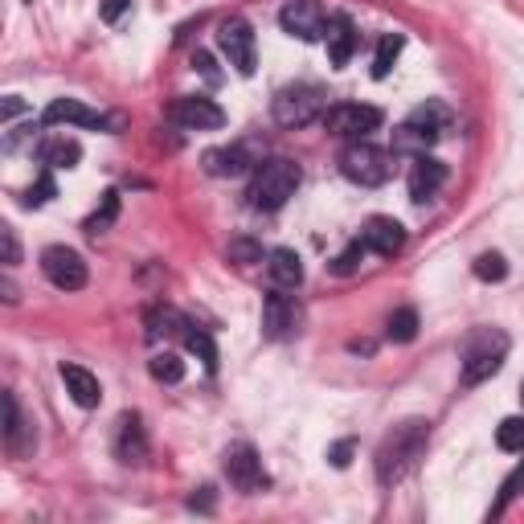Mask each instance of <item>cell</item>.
<instances>
[{
	"label": "cell",
	"instance_id": "cell-12",
	"mask_svg": "<svg viewBox=\"0 0 524 524\" xmlns=\"http://www.w3.org/2000/svg\"><path fill=\"white\" fill-rule=\"evenodd\" d=\"M262 332L271 340H287L299 332V303L283 295V287L267 291V299H262Z\"/></svg>",
	"mask_w": 524,
	"mask_h": 524
},
{
	"label": "cell",
	"instance_id": "cell-13",
	"mask_svg": "<svg viewBox=\"0 0 524 524\" xmlns=\"http://www.w3.org/2000/svg\"><path fill=\"white\" fill-rule=\"evenodd\" d=\"M115 459L127 467H140L148 459V430L136 410L119 414V422H115Z\"/></svg>",
	"mask_w": 524,
	"mask_h": 524
},
{
	"label": "cell",
	"instance_id": "cell-41",
	"mask_svg": "<svg viewBox=\"0 0 524 524\" xmlns=\"http://www.w3.org/2000/svg\"><path fill=\"white\" fill-rule=\"evenodd\" d=\"M189 508H193V512H213V488L201 484V488L189 496Z\"/></svg>",
	"mask_w": 524,
	"mask_h": 524
},
{
	"label": "cell",
	"instance_id": "cell-5",
	"mask_svg": "<svg viewBox=\"0 0 524 524\" xmlns=\"http://www.w3.org/2000/svg\"><path fill=\"white\" fill-rule=\"evenodd\" d=\"M340 172L361 189H377L393 177V152H385L369 140H353L340 152Z\"/></svg>",
	"mask_w": 524,
	"mask_h": 524
},
{
	"label": "cell",
	"instance_id": "cell-21",
	"mask_svg": "<svg viewBox=\"0 0 524 524\" xmlns=\"http://www.w3.org/2000/svg\"><path fill=\"white\" fill-rule=\"evenodd\" d=\"M250 168H254V160L246 156V148H213V152H205L209 177H246Z\"/></svg>",
	"mask_w": 524,
	"mask_h": 524
},
{
	"label": "cell",
	"instance_id": "cell-31",
	"mask_svg": "<svg viewBox=\"0 0 524 524\" xmlns=\"http://www.w3.org/2000/svg\"><path fill=\"white\" fill-rule=\"evenodd\" d=\"M410 119L422 123V127H430V131H439V136H443V127L451 123V111H447L439 99H426V103H418V107L410 111Z\"/></svg>",
	"mask_w": 524,
	"mask_h": 524
},
{
	"label": "cell",
	"instance_id": "cell-43",
	"mask_svg": "<svg viewBox=\"0 0 524 524\" xmlns=\"http://www.w3.org/2000/svg\"><path fill=\"white\" fill-rule=\"evenodd\" d=\"M520 402H524V381H520Z\"/></svg>",
	"mask_w": 524,
	"mask_h": 524
},
{
	"label": "cell",
	"instance_id": "cell-16",
	"mask_svg": "<svg viewBox=\"0 0 524 524\" xmlns=\"http://www.w3.org/2000/svg\"><path fill=\"white\" fill-rule=\"evenodd\" d=\"M443 181H447V164L443 160H434V156H414V164H410V197L414 201H430L434 193L443 189Z\"/></svg>",
	"mask_w": 524,
	"mask_h": 524
},
{
	"label": "cell",
	"instance_id": "cell-18",
	"mask_svg": "<svg viewBox=\"0 0 524 524\" xmlns=\"http://www.w3.org/2000/svg\"><path fill=\"white\" fill-rule=\"evenodd\" d=\"M58 373H62V385H66V393L74 398V406L95 410V406L103 402V385H99V377H95L91 369H82V365H62Z\"/></svg>",
	"mask_w": 524,
	"mask_h": 524
},
{
	"label": "cell",
	"instance_id": "cell-32",
	"mask_svg": "<svg viewBox=\"0 0 524 524\" xmlns=\"http://www.w3.org/2000/svg\"><path fill=\"white\" fill-rule=\"evenodd\" d=\"M496 447L512 451V455H524V418H504L496 426Z\"/></svg>",
	"mask_w": 524,
	"mask_h": 524
},
{
	"label": "cell",
	"instance_id": "cell-1",
	"mask_svg": "<svg viewBox=\"0 0 524 524\" xmlns=\"http://www.w3.org/2000/svg\"><path fill=\"white\" fill-rule=\"evenodd\" d=\"M426 443H430V422L426 418H406L393 430H385V439L377 443V455H373V471H377V484L381 488H393L418 467V459L426 455Z\"/></svg>",
	"mask_w": 524,
	"mask_h": 524
},
{
	"label": "cell",
	"instance_id": "cell-22",
	"mask_svg": "<svg viewBox=\"0 0 524 524\" xmlns=\"http://www.w3.org/2000/svg\"><path fill=\"white\" fill-rule=\"evenodd\" d=\"M434 140H439V131H430L422 123L406 119L398 131H393V152H398V156H422V152L434 148Z\"/></svg>",
	"mask_w": 524,
	"mask_h": 524
},
{
	"label": "cell",
	"instance_id": "cell-2",
	"mask_svg": "<svg viewBox=\"0 0 524 524\" xmlns=\"http://www.w3.org/2000/svg\"><path fill=\"white\" fill-rule=\"evenodd\" d=\"M299 181H303L299 164H295V160L275 156V160H262V164L254 168V181H250V193H246V197H250V205H254V209H262V213H275V209H283V205L295 197Z\"/></svg>",
	"mask_w": 524,
	"mask_h": 524
},
{
	"label": "cell",
	"instance_id": "cell-37",
	"mask_svg": "<svg viewBox=\"0 0 524 524\" xmlns=\"http://www.w3.org/2000/svg\"><path fill=\"white\" fill-rule=\"evenodd\" d=\"M193 70H197L209 86L222 82V70H217V62H213V54H209V50H197V54H193Z\"/></svg>",
	"mask_w": 524,
	"mask_h": 524
},
{
	"label": "cell",
	"instance_id": "cell-33",
	"mask_svg": "<svg viewBox=\"0 0 524 524\" xmlns=\"http://www.w3.org/2000/svg\"><path fill=\"white\" fill-rule=\"evenodd\" d=\"M520 488H524V463H520V467H516V471L504 479V484H500V496H496V504L488 508V516H492V520H496V516H504V508H508L516 496H520Z\"/></svg>",
	"mask_w": 524,
	"mask_h": 524
},
{
	"label": "cell",
	"instance_id": "cell-26",
	"mask_svg": "<svg viewBox=\"0 0 524 524\" xmlns=\"http://www.w3.org/2000/svg\"><path fill=\"white\" fill-rule=\"evenodd\" d=\"M185 348H189V353H193V357H197V361H201L209 373L217 369V344H213V336H209L205 328L189 324V328H185Z\"/></svg>",
	"mask_w": 524,
	"mask_h": 524
},
{
	"label": "cell",
	"instance_id": "cell-29",
	"mask_svg": "<svg viewBox=\"0 0 524 524\" xmlns=\"http://www.w3.org/2000/svg\"><path fill=\"white\" fill-rule=\"evenodd\" d=\"M471 271H475L479 283H504V279H508V262H504V254L484 250V254L471 262Z\"/></svg>",
	"mask_w": 524,
	"mask_h": 524
},
{
	"label": "cell",
	"instance_id": "cell-40",
	"mask_svg": "<svg viewBox=\"0 0 524 524\" xmlns=\"http://www.w3.org/2000/svg\"><path fill=\"white\" fill-rule=\"evenodd\" d=\"M127 9H131V0H103V5H99V17H103L107 25H115Z\"/></svg>",
	"mask_w": 524,
	"mask_h": 524
},
{
	"label": "cell",
	"instance_id": "cell-11",
	"mask_svg": "<svg viewBox=\"0 0 524 524\" xmlns=\"http://www.w3.org/2000/svg\"><path fill=\"white\" fill-rule=\"evenodd\" d=\"M168 115H172V123H181L189 131H217V127H226V111L217 107L213 99H205V95H181L177 103L168 107Z\"/></svg>",
	"mask_w": 524,
	"mask_h": 524
},
{
	"label": "cell",
	"instance_id": "cell-36",
	"mask_svg": "<svg viewBox=\"0 0 524 524\" xmlns=\"http://www.w3.org/2000/svg\"><path fill=\"white\" fill-rule=\"evenodd\" d=\"M230 258L242 262V267H254V262H262V246L254 238H234L230 242Z\"/></svg>",
	"mask_w": 524,
	"mask_h": 524
},
{
	"label": "cell",
	"instance_id": "cell-30",
	"mask_svg": "<svg viewBox=\"0 0 524 524\" xmlns=\"http://www.w3.org/2000/svg\"><path fill=\"white\" fill-rule=\"evenodd\" d=\"M148 373H152L160 385H177V381H185V361H181L177 353H156V357L148 361Z\"/></svg>",
	"mask_w": 524,
	"mask_h": 524
},
{
	"label": "cell",
	"instance_id": "cell-7",
	"mask_svg": "<svg viewBox=\"0 0 524 524\" xmlns=\"http://www.w3.org/2000/svg\"><path fill=\"white\" fill-rule=\"evenodd\" d=\"M381 111L369 107V103H336L324 111V131L328 136H340V140H365L381 127Z\"/></svg>",
	"mask_w": 524,
	"mask_h": 524
},
{
	"label": "cell",
	"instance_id": "cell-19",
	"mask_svg": "<svg viewBox=\"0 0 524 524\" xmlns=\"http://www.w3.org/2000/svg\"><path fill=\"white\" fill-rule=\"evenodd\" d=\"M41 123H74V127H107V119L99 115V111H91L86 103H78V99H54L50 107H46V115H41Z\"/></svg>",
	"mask_w": 524,
	"mask_h": 524
},
{
	"label": "cell",
	"instance_id": "cell-27",
	"mask_svg": "<svg viewBox=\"0 0 524 524\" xmlns=\"http://www.w3.org/2000/svg\"><path fill=\"white\" fill-rule=\"evenodd\" d=\"M115 217H119V193L111 189V193H103V205L91 213V217H86V234H91V238H99V234H107L111 226H115Z\"/></svg>",
	"mask_w": 524,
	"mask_h": 524
},
{
	"label": "cell",
	"instance_id": "cell-28",
	"mask_svg": "<svg viewBox=\"0 0 524 524\" xmlns=\"http://www.w3.org/2000/svg\"><path fill=\"white\" fill-rule=\"evenodd\" d=\"M385 336H389L393 344H410V340L418 336V312H414V308H398V312L385 320Z\"/></svg>",
	"mask_w": 524,
	"mask_h": 524
},
{
	"label": "cell",
	"instance_id": "cell-23",
	"mask_svg": "<svg viewBox=\"0 0 524 524\" xmlns=\"http://www.w3.org/2000/svg\"><path fill=\"white\" fill-rule=\"evenodd\" d=\"M37 160L46 164V168H78V160H82V144L70 140V136H50V140H41V144H37Z\"/></svg>",
	"mask_w": 524,
	"mask_h": 524
},
{
	"label": "cell",
	"instance_id": "cell-9",
	"mask_svg": "<svg viewBox=\"0 0 524 524\" xmlns=\"http://www.w3.org/2000/svg\"><path fill=\"white\" fill-rule=\"evenodd\" d=\"M328 21H332V17L324 13L320 0H291V5H283V13H279L283 33H291V37H299V41H324Z\"/></svg>",
	"mask_w": 524,
	"mask_h": 524
},
{
	"label": "cell",
	"instance_id": "cell-25",
	"mask_svg": "<svg viewBox=\"0 0 524 524\" xmlns=\"http://www.w3.org/2000/svg\"><path fill=\"white\" fill-rule=\"evenodd\" d=\"M189 320L177 316L172 308H152L148 312V340H160V336H185Z\"/></svg>",
	"mask_w": 524,
	"mask_h": 524
},
{
	"label": "cell",
	"instance_id": "cell-6",
	"mask_svg": "<svg viewBox=\"0 0 524 524\" xmlns=\"http://www.w3.org/2000/svg\"><path fill=\"white\" fill-rule=\"evenodd\" d=\"M222 467H226V479L234 484V492H242V496H258V492L271 488V475H267V467H262V459H258V451L250 443L226 447Z\"/></svg>",
	"mask_w": 524,
	"mask_h": 524
},
{
	"label": "cell",
	"instance_id": "cell-42",
	"mask_svg": "<svg viewBox=\"0 0 524 524\" xmlns=\"http://www.w3.org/2000/svg\"><path fill=\"white\" fill-rule=\"evenodd\" d=\"M0 291H5V299H9V303H17V299H21V295H17V287H13V279L0 283Z\"/></svg>",
	"mask_w": 524,
	"mask_h": 524
},
{
	"label": "cell",
	"instance_id": "cell-20",
	"mask_svg": "<svg viewBox=\"0 0 524 524\" xmlns=\"http://www.w3.org/2000/svg\"><path fill=\"white\" fill-rule=\"evenodd\" d=\"M267 275H271V283L275 287H299L303 283V262H299V254L291 250V246H279V250H271L267 254Z\"/></svg>",
	"mask_w": 524,
	"mask_h": 524
},
{
	"label": "cell",
	"instance_id": "cell-24",
	"mask_svg": "<svg viewBox=\"0 0 524 524\" xmlns=\"http://www.w3.org/2000/svg\"><path fill=\"white\" fill-rule=\"evenodd\" d=\"M402 50H406L402 33H381L377 50H373V78H389V70H393V62L402 58Z\"/></svg>",
	"mask_w": 524,
	"mask_h": 524
},
{
	"label": "cell",
	"instance_id": "cell-38",
	"mask_svg": "<svg viewBox=\"0 0 524 524\" xmlns=\"http://www.w3.org/2000/svg\"><path fill=\"white\" fill-rule=\"evenodd\" d=\"M0 246H5V267H17V262H21V242H17V230L9 222L0 226Z\"/></svg>",
	"mask_w": 524,
	"mask_h": 524
},
{
	"label": "cell",
	"instance_id": "cell-17",
	"mask_svg": "<svg viewBox=\"0 0 524 524\" xmlns=\"http://www.w3.org/2000/svg\"><path fill=\"white\" fill-rule=\"evenodd\" d=\"M324 41H328V62L340 70V66L353 62V54H357V46H361V33H357V25L348 21V17H332Z\"/></svg>",
	"mask_w": 524,
	"mask_h": 524
},
{
	"label": "cell",
	"instance_id": "cell-15",
	"mask_svg": "<svg viewBox=\"0 0 524 524\" xmlns=\"http://www.w3.org/2000/svg\"><path fill=\"white\" fill-rule=\"evenodd\" d=\"M361 242H365V250H373L381 258H393L406 246V226L393 222V217H369L365 230H361Z\"/></svg>",
	"mask_w": 524,
	"mask_h": 524
},
{
	"label": "cell",
	"instance_id": "cell-34",
	"mask_svg": "<svg viewBox=\"0 0 524 524\" xmlns=\"http://www.w3.org/2000/svg\"><path fill=\"white\" fill-rule=\"evenodd\" d=\"M361 258H365V242H353V246H344V250L332 258V267H328V271H332L336 279H348V275H353V271L361 267Z\"/></svg>",
	"mask_w": 524,
	"mask_h": 524
},
{
	"label": "cell",
	"instance_id": "cell-39",
	"mask_svg": "<svg viewBox=\"0 0 524 524\" xmlns=\"http://www.w3.org/2000/svg\"><path fill=\"white\" fill-rule=\"evenodd\" d=\"M353 451H357V443H353V439H340V443H332V447H328V463H332L336 471H344L348 463H353Z\"/></svg>",
	"mask_w": 524,
	"mask_h": 524
},
{
	"label": "cell",
	"instance_id": "cell-35",
	"mask_svg": "<svg viewBox=\"0 0 524 524\" xmlns=\"http://www.w3.org/2000/svg\"><path fill=\"white\" fill-rule=\"evenodd\" d=\"M50 197H58V185H54V177H50V172H41V177L25 189V197H21V205L25 209H41V205H46Z\"/></svg>",
	"mask_w": 524,
	"mask_h": 524
},
{
	"label": "cell",
	"instance_id": "cell-10",
	"mask_svg": "<svg viewBox=\"0 0 524 524\" xmlns=\"http://www.w3.org/2000/svg\"><path fill=\"white\" fill-rule=\"evenodd\" d=\"M41 271L58 291H82L86 287V262L70 246H46L41 250Z\"/></svg>",
	"mask_w": 524,
	"mask_h": 524
},
{
	"label": "cell",
	"instance_id": "cell-3",
	"mask_svg": "<svg viewBox=\"0 0 524 524\" xmlns=\"http://www.w3.org/2000/svg\"><path fill=\"white\" fill-rule=\"evenodd\" d=\"M508 344L512 340L500 328H475L467 336V344H463V373H459V381L463 385H479V381L496 377L504 357H508Z\"/></svg>",
	"mask_w": 524,
	"mask_h": 524
},
{
	"label": "cell",
	"instance_id": "cell-14",
	"mask_svg": "<svg viewBox=\"0 0 524 524\" xmlns=\"http://www.w3.org/2000/svg\"><path fill=\"white\" fill-rule=\"evenodd\" d=\"M33 443H37L33 439V422L25 418L17 393H5V451L13 459H25V455H33Z\"/></svg>",
	"mask_w": 524,
	"mask_h": 524
},
{
	"label": "cell",
	"instance_id": "cell-8",
	"mask_svg": "<svg viewBox=\"0 0 524 524\" xmlns=\"http://www.w3.org/2000/svg\"><path fill=\"white\" fill-rule=\"evenodd\" d=\"M217 46H222L226 62H230L242 78H250V74L258 70V41H254V29H250L242 17L222 21V29H217Z\"/></svg>",
	"mask_w": 524,
	"mask_h": 524
},
{
	"label": "cell",
	"instance_id": "cell-4",
	"mask_svg": "<svg viewBox=\"0 0 524 524\" xmlns=\"http://www.w3.org/2000/svg\"><path fill=\"white\" fill-rule=\"evenodd\" d=\"M324 111H328V95L316 82H291L271 103V115L279 127H308L312 119H324Z\"/></svg>",
	"mask_w": 524,
	"mask_h": 524
}]
</instances>
